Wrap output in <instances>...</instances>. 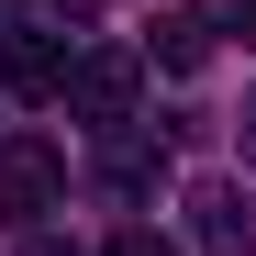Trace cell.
I'll return each instance as SVG.
<instances>
[{
  "label": "cell",
  "instance_id": "5b68a950",
  "mask_svg": "<svg viewBox=\"0 0 256 256\" xmlns=\"http://www.w3.org/2000/svg\"><path fill=\"white\" fill-rule=\"evenodd\" d=\"M156 56H167V67H200V56H212V22H200V12H167V22H156Z\"/></svg>",
  "mask_w": 256,
  "mask_h": 256
},
{
  "label": "cell",
  "instance_id": "7a4b0ae2",
  "mask_svg": "<svg viewBox=\"0 0 256 256\" xmlns=\"http://www.w3.org/2000/svg\"><path fill=\"white\" fill-rule=\"evenodd\" d=\"M134 90H145V45H90V56H67V90L78 122H134Z\"/></svg>",
  "mask_w": 256,
  "mask_h": 256
},
{
  "label": "cell",
  "instance_id": "52a82bcc",
  "mask_svg": "<svg viewBox=\"0 0 256 256\" xmlns=\"http://www.w3.org/2000/svg\"><path fill=\"white\" fill-rule=\"evenodd\" d=\"M212 12H223V22H234V34H256V0H212Z\"/></svg>",
  "mask_w": 256,
  "mask_h": 256
},
{
  "label": "cell",
  "instance_id": "277c9868",
  "mask_svg": "<svg viewBox=\"0 0 256 256\" xmlns=\"http://www.w3.org/2000/svg\"><path fill=\"white\" fill-rule=\"evenodd\" d=\"M190 212H200V245H212V256H245V245H256V200H245V190H200Z\"/></svg>",
  "mask_w": 256,
  "mask_h": 256
},
{
  "label": "cell",
  "instance_id": "9c48e42d",
  "mask_svg": "<svg viewBox=\"0 0 256 256\" xmlns=\"http://www.w3.org/2000/svg\"><path fill=\"white\" fill-rule=\"evenodd\" d=\"M12 22H22V0H0V34H12Z\"/></svg>",
  "mask_w": 256,
  "mask_h": 256
},
{
  "label": "cell",
  "instance_id": "8992f818",
  "mask_svg": "<svg viewBox=\"0 0 256 256\" xmlns=\"http://www.w3.org/2000/svg\"><path fill=\"white\" fill-rule=\"evenodd\" d=\"M100 256H178V245H167V234H156V223H134V234H112V245H100Z\"/></svg>",
  "mask_w": 256,
  "mask_h": 256
},
{
  "label": "cell",
  "instance_id": "ba28073f",
  "mask_svg": "<svg viewBox=\"0 0 256 256\" xmlns=\"http://www.w3.org/2000/svg\"><path fill=\"white\" fill-rule=\"evenodd\" d=\"M22 256H78V245H56V234H34V245H22Z\"/></svg>",
  "mask_w": 256,
  "mask_h": 256
},
{
  "label": "cell",
  "instance_id": "6da1fadb",
  "mask_svg": "<svg viewBox=\"0 0 256 256\" xmlns=\"http://www.w3.org/2000/svg\"><path fill=\"white\" fill-rule=\"evenodd\" d=\"M45 212H67V145L0 134V223H45Z\"/></svg>",
  "mask_w": 256,
  "mask_h": 256
},
{
  "label": "cell",
  "instance_id": "30bf717a",
  "mask_svg": "<svg viewBox=\"0 0 256 256\" xmlns=\"http://www.w3.org/2000/svg\"><path fill=\"white\" fill-rule=\"evenodd\" d=\"M245 156H256V100H245Z\"/></svg>",
  "mask_w": 256,
  "mask_h": 256
},
{
  "label": "cell",
  "instance_id": "3957f363",
  "mask_svg": "<svg viewBox=\"0 0 256 256\" xmlns=\"http://www.w3.org/2000/svg\"><path fill=\"white\" fill-rule=\"evenodd\" d=\"M0 90H12V100H56L67 90V45L34 34V22H12V34H0Z\"/></svg>",
  "mask_w": 256,
  "mask_h": 256
}]
</instances>
